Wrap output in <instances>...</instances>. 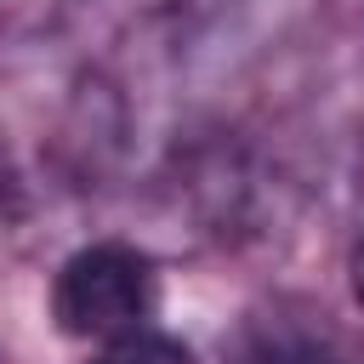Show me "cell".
I'll return each instance as SVG.
<instances>
[{"label":"cell","mask_w":364,"mask_h":364,"mask_svg":"<svg viewBox=\"0 0 364 364\" xmlns=\"http://www.w3.org/2000/svg\"><path fill=\"white\" fill-rule=\"evenodd\" d=\"M159 279L154 262L125 239H91L80 245L57 279H51V318L74 341H119L154 324Z\"/></svg>","instance_id":"cell-1"},{"label":"cell","mask_w":364,"mask_h":364,"mask_svg":"<svg viewBox=\"0 0 364 364\" xmlns=\"http://www.w3.org/2000/svg\"><path fill=\"white\" fill-rule=\"evenodd\" d=\"M228 364H364V353L313 307L279 301L250 313L228 347Z\"/></svg>","instance_id":"cell-2"},{"label":"cell","mask_w":364,"mask_h":364,"mask_svg":"<svg viewBox=\"0 0 364 364\" xmlns=\"http://www.w3.org/2000/svg\"><path fill=\"white\" fill-rule=\"evenodd\" d=\"M91 364H193V353H188L176 336H165V330L148 324V330H136V336L102 341Z\"/></svg>","instance_id":"cell-3"},{"label":"cell","mask_w":364,"mask_h":364,"mask_svg":"<svg viewBox=\"0 0 364 364\" xmlns=\"http://www.w3.org/2000/svg\"><path fill=\"white\" fill-rule=\"evenodd\" d=\"M85 23H102V28H142L148 17H159V11H171L176 0H68Z\"/></svg>","instance_id":"cell-4"},{"label":"cell","mask_w":364,"mask_h":364,"mask_svg":"<svg viewBox=\"0 0 364 364\" xmlns=\"http://www.w3.org/2000/svg\"><path fill=\"white\" fill-rule=\"evenodd\" d=\"M347 284H353V301L364 307V228H358V239L347 250Z\"/></svg>","instance_id":"cell-5"},{"label":"cell","mask_w":364,"mask_h":364,"mask_svg":"<svg viewBox=\"0 0 364 364\" xmlns=\"http://www.w3.org/2000/svg\"><path fill=\"white\" fill-rule=\"evenodd\" d=\"M341 11H353V17H364V0H336Z\"/></svg>","instance_id":"cell-6"}]
</instances>
